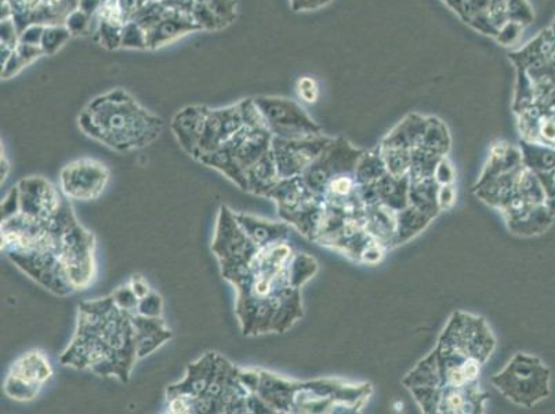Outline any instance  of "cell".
<instances>
[{
    "instance_id": "obj_24",
    "label": "cell",
    "mask_w": 555,
    "mask_h": 414,
    "mask_svg": "<svg viewBox=\"0 0 555 414\" xmlns=\"http://www.w3.org/2000/svg\"><path fill=\"white\" fill-rule=\"evenodd\" d=\"M487 13L498 31L508 23L509 18L512 22L521 24L531 23L533 20V13L527 0H491Z\"/></svg>"
},
{
    "instance_id": "obj_4",
    "label": "cell",
    "mask_w": 555,
    "mask_h": 414,
    "mask_svg": "<svg viewBox=\"0 0 555 414\" xmlns=\"http://www.w3.org/2000/svg\"><path fill=\"white\" fill-rule=\"evenodd\" d=\"M242 368L219 352H206L190 363L183 380L166 390L168 413L249 414L271 413L241 377Z\"/></svg>"
},
{
    "instance_id": "obj_1",
    "label": "cell",
    "mask_w": 555,
    "mask_h": 414,
    "mask_svg": "<svg viewBox=\"0 0 555 414\" xmlns=\"http://www.w3.org/2000/svg\"><path fill=\"white\" fill-rule=\"evenodd\" d=\"M211 251L221 275L236 290L235 312L242 335L285 333L302 316L301 286L314 276V257L297 254L289 240L257 245L221 206Z\"/></svg>"
},
{
    "instance_id": "obj_31",
    "label": "cell",
    "mask_w": 555,
    "mask_h": 414,
    "mask_svg": "<svg viewBox=\"0 0 555 414\" xmlns=\"http://www.w3.org/2000/svg\"><path fill=\"white\" fill-rule=\"evenodd\" d=\"M111 296H113L116 306L122 308L125 311L131 312V314H138L140 300L130 285L118 287Z\"/></svg>"
},
{
    "instance_id": "obj_37",
    "label": "cell",
    "mask_w": 555,
    "mask_h": 414,
    "mask_svg": "<svg viewBox=\"0 0 555 414\" xmlns=\"http://www.w3.org/2000/svg\"><path fill=\"white\" fill-rule=\"evenodd\" d=\"M43 31L44 25H28V27L25 28L22 34H20V42L34 44V47H40V42H42Z\"/></svg>"
},
{
    "instance_id": "obj_43",
    "label": "cell",
    "mask_w": 555,
    "mask_h": 414,
    "mask_svg": "<svg viewBox=\"0 0 555 414\" xmlns=\"http://www.w3.org/2000/svg\"><path fill=\"white\" fill-rule=\"evenodd\" d=\"M119 2L120 7L124 9L126 18L129 20L131 14L138 12V10L145 7V4L154 2V0H119Z\"/></svg>"
},
{
    "instance_id": "obj_14",
    "label": "cell",
    "mask_w": 555,
    "mask_h": 414,
    "mask_svg": "<svg viewBox=\"0 0 555 414\" xmlns=\"http://www.w3.org/2000/svg\"><path fill=\"white\" fill-rule=\"evenodd\" d=\"M53 376V367L42 351L23 353L10 367L3 391L17 402H31Z\"/></svg>"
},
{
    "instance_id": "obj_39",
    "label": "cell",
    "mask_w": 555,
    "mask_h": 414,
    "mask_svg": "<svg viewBox=\"0 0 555 414\" xmlns=\"http://www.w3.org/2000/svg\"><path fill=\"white\" fill-rule=\"evenodd\" d=\"M129 285L131 286V289H133V292L135 293V296L139 297V300L144 299V297H147L150 293H153V289H151L149 282L145 281V277L143 275L140 274H134L133 276H131Z\"/></svg>"
},
{
    "instance_id": "obj_2",
    "label": "cell",
    "mask_w": 555,
    "mask_h": 414,
    "mask_svg": "<svg viewBox=\"0 0 555 414\" xmlns=\"http://www.w3.org/2000/svg\"><path fill=\"white\" fill-rule=\"evenodd\" d=\"M2 251L34 250L57 257L77 292L88 289L95 275V238L80 225L70 199L37 214L16 211L2 220Z\"/></svg>"
},
{
    "instance_id": "obj_10",
    "label": "cell",
    "mask_w": 555,
    "mask_h": 414,
    "mask_svg": "<svg viewBox=\"0 0 555 414\" xmlns=\"http://www.w3.org/2000/svg\"><path fill=\"white\" fill-rule=\"evenodd\" d=\"M516 114L525 141L555 148V85L532 82L531 92L516 101Z\"/></svg>"
},
{
    "instance_id": "obj_23",
    "label": "cell",
    "mask_w": 555,
    "mask_h": 414,
    "mask_svg": "<svg viewBox=\"0 0 555 414\" xmlns=\"http://www.w3.org/2000/svg\"><path fill=\"white\" fill-rule=\"evenodd\" d=\"M236 223L241 230L257 245H267L271 242L289 240L291 229L287 223H274L259 219V217L235 214Z\"/></svg>"
},
{
    "instance_id": "obj_29",
    "label": "cell",
    "mask_w": 555,
    "mask_h": 414,
    "mask_svg": "<svg viewBox=\"0 0 555 414\" xmlns=\"http://www.w3.org/2000/svg\"><path fill=\"white\" fill-rule=\"evenodd\" d=\"M122 49L149 50L147 35L138 23L128 20L122 29Z\"/></svg>"
},
{
    "instance_id": "obj_36",
    "label": "cell",
    "mask_w": 555,
    "mask_h": 414,
    "mask_svg": "<svg viewBox=\"0 0 555 414\" xmlns=\"http://www.w3.org/2000/svg\"><path fill=\"white\" fill-rule=\"evenodd\" d=\"M522 33V24L517 22H508L504 24L502 29H499L498 40L502 42L504 47H508L509 43L516 42L519 38V34Z\"/></svg>"
},
{
    "instance_id": "obj_17",
    "label": "cell",
    "mask_w": 555,
    "mask_h": 414,
    "mask_svg": "<svg viewBox=\"0 0 555 414\" xmlns=\"http://www.w3.org/2000/svg\"><path fill=\"white\" fill-rule=\"evenodd\" d=\"M109 170L101 161L82 158L64 166L60 189L70 200H94L103 194L109 181Z\"/></svg>"
},
{
    "instance_id": "obj_32",
    "label": "cell",
    "mask_w": 555,
    "mask_h": 414,
    "mask_svg": "<svg viewBox=\"0 0 555 414\" xmlns=\"http://www.w3.org/2000/svg\"><path fill=\"white\" fill-rule=\"evenodd\" d=\"M138 314L150 318H160L164 314V300L158 293H150L139 301Z\"/></svg>"
},
{
    "instance_id": "obj_46",
    "label": "cell",
    "mask_w": 555,
    "mask_h": 414,
    "mask_svg": "<svg viewBox=\"0 0 555 414\" xmlns=\"http://www.w3.org/2000/svg\"><path fill=\"white\" fill-rule=\"evenodd\" d=\"M10 2L28 4V3L37 2V0H10Z\"/></svg>"
},
{
    "instance_id": "obj_12",
    "label": "cell",
    "mask_w": 555,
    "mask_h": 414,
    "mask_svg": "<svg viewBox=\"0 0 555 414\" xmlns=\"http://www.w3.org/2000/svg\"><path fill=\"white\" fill-rule=\"evenodd\" d=\"M131 22L138 23L147 35L149 50L168 47L185 35L201 31L193 14L181 13L154 0L131 14Z\"/></svg>"
},
{
    "instance_id": "obj_13",
    "label": "cell",
    "mask_w": 555,
    "mask_h": 414,
    "mask_svg": "<svg viewBox=\"0 0 555 414\" xmlns=\"http://www.w3.org/2000/svg\"><path fill=\"white\" fill-rule=\"evenodd\" d=\"M254 100L274 138L299 140L321 135L320 126L312 122L309 115L295 101L267 95Z\"/></svg>"
},
{
    "instance_id": "obj_26",
    "label": "cell",
    "mask_w": 555,
    "mask_h": 414,
    "mask_svg": "<svg viewBox=\"0 0 555 414\" xmlns=\"http://www.w3.org/2000/svg\"><path fill=\"white\" fill-rule=\"evenodd\" d=\"M42 55L44 54L40 47L20 42L16 49L13 50L12 55H10L8 63L2 67V78H13L14 75L22 73L24 68L37 62Z\"/></svg>"
},
{
    "instance_id": "obj_11",
    "label": "cell",
    "mask_w": 555,
    "mask_h": 414,
    "mask_svg": "<svg viewBox=\"0 0 555 414\" xmlns=\"http://www.w3.org/2000/svg\"><path fill=\"white\" fill-rule=\"evenodd\" d=\"M260 120L262 116L254 99L242 100L224 108L206 107L195 160L199 161L204 156L216 153L246 125Z\"/></svg>"
},
{
    "instance_id": "obj_38",
    "label": "cell",
    "mask_w": 555,
    "mask_h": 414,
    "mask_svg": "<svg viewBox=\"0 0 555 414\" xmlns=\"http://www.w3.org/2000/svg\"><path fill=\"white\" fill-rule=\"evenodd\" d=\"M453 176H455V173H453L452 166L449 165L447 158H442L440 164L437 166L436 174H434V177H436L437 183L440 185L452 184Z\"/></svg>"
},
{
    "instance_id": "obj_30",
    "label": "cell",
    "mask_w": 555,
    "mask_h": 414,
    "mask_svg": "<svg viewBox=\"0 0 555 414\" xmlns=\"http://www.w3.org/2000/svg\"><path fill=\"white\" fill-rule=\"evenodd\" d=\"M95 18L90 17L89 14L82 12V10H75L70 13L68 18L65 20V27L69 29L73 37H79V35H86L92 29V23Z\"/></svg>"
},
{
    "instance_id": "obj_41",
    "label": "cell",
    "mask_w": 555,
    "mask_h": 414,
    "mask_svg": "<svg viewBox=\"0 0 555 414\" xmlns=\"http://www.w3.org/2000/svg\"><path fill=\"white\" fill-rule=\"evenodd\" d=\"M330 0H291V7L295 12H306L324 7Z\"/></svg>"
},
{
    "instance_id": "obj_22",
    "label": "cell",
    "mask_w": 555,
    "mask_h": 414,
    "mask_svg": "<svg viewBox=\"0 0 555 414\" xmlns=\"http://www.w3.org/2000/svg\"><path fill=\"white\" fill-rule=\"evenodd\" d=\"M133 322L140 360L151 355L173 337V333L166 327L163 316L150 318L134 314Z\"/></svg>"
},
{
    "instance_id": "obj_16",
    "label": "cell",
    "mask_w": 555,
    "mask_h": 414,
    "mask_svg": "<svg viewBox=\"0 0 555 414\" xmlns=\"http://www.w3.org/2000/svg\"><path fill=\"white\" fill-rule=\"evenodd\" d=\"M411 392L426 413H482L486 393L477 384L466 387L412 388Z\"/></svg>"
},
{
    "instance_id": "obj_44",
    "label": "cell",
    "mask_w": 555,
    "mask_h": 414,
    "mask_svg": "<svg viewBox=\"0 0 555 414\" xmlns=\"http://www.w3.org/2000/svg\"><path fill=\"white\" fill-rule=\"evenodd\" d=\"M101 8V0H80L79 10H82L90 17L95 18Z\"/></svg>"
},
{
    "instance_id": "obj_40",
    "label": "cell",
    "mask_w": 555,
    "mask_h": 414,
    "mask_svg": "<svg viewBox=\"0 0 555 414\" xmlns=\"http://www.w3.org/2000/svg\"><path fill=\"white\" fill-rule=\"evenodd\" d=\"M438 204H440L441 210L449 209L455 204V191L451 184L441 185L440 192H438Z\"/></svg>"
},
{
    "instance_id": "obj_7",
    "label": "cell",
    "mask_w": 555,
    "mask_h": 414,
    "mask_svg": "<svg viewBox=\"0 0 555 414\" xmlns=\"http://www.w3.org/2000/svg\"><path fill=\"white\" fill-rule=\"evenodd\" d=\"M242 380L264 402L271 413H327L340 402L358 412L370 399V384L350 386L337 381H287L266 371L242 368ZM350 411V412H352Z\"/></svg>"
},
{
    "instance_id": "obj_3",
    "label": "cell",
    "mask_w": 555,
    "mask_h": 414,
    "mask_svg": "<svg viewBox=\"0 0 555 414\" xmlns=\"http://www.w3.org/2000/svg\"><path fill=\"white\" fill-rule=\"evenodd\" d=\"M133 315L116 306L113 296L80 302L77 331L60 362L95 376L129 383L140 360Z\"/></svg>"
},
{
    "instance_id": "obj_35",
    "label": "cell",
    "mask_w": 555,
    "mask_h": 414,
    "mask_svg": "<svg viewBox=\"0 0 555 414\" xmlns=\"http://www.w3.org/2000/svg\"><path fill=\"white\" fill-rule=\"evenodd\" d=\"M539 177L540 184L546 195V206L550 215L555 216V169L546 173H534Z\"/></svg>"
},
{
    "instance_id": "obj_25",
    "label": "cell",
    "mask_w": 555,
    "mask_h": 414,
    "mask_svg": "<svg viewBox=\"0 0 555 414\" xmlns=\"http://www.w3.org/2000/svg\"><path fill=\"white\" fill-rule=\"evenodd\" d=\"M524 165L533 173H546L555 169V148L552 146L521 141Z\"/></svg>"
},
{
    "instance_id": "obj_27",
    "label": "cell",
    "mask_w": 555,
    "mask_h": 414,
    "mask_svg": "<svg viewBox=\"0 0 555 414\" xmlns=\"http://www.w3.org/2000/svg\"><path fill=\"white\" fill-rule=\"evenodd\" d=\"M122 29L124 25L95 18L94 40L107 50L122 49Z\"/></svg>"
},
{
    "instance_id": "obj_5",
    "label": "cell",
    "mask_w": 555,
    "mask_h": 414,
    "mask_svg": "<svg viewBox=\"0 0 555 414\" xmlns=\"http://www.w3.org/2000/svg\"><path fill=\"white\" fill-rule=\"evenodd\" d=\"M493 348L494 338L486 321L457 312L443 331L437 350L403 383L409 390L473 386Z\"/></svg>"
},
{
    "instance_id": "obj_6",
    "label": "cell",
    "mask_w": 555,
    "mask_h": 414,
    "mask_svg": "<svg viewBox=\"0 0 555 414\" xmlns=\"http://www.w3.org/2000/svg\"><path fill=\"white\" fill-rule=\"evenodd\" d=\"M78 125L88 138L116 153L145 148L164 131V120L120 88L90 101L80 113Z\"/></svg>"
},
{
    "instance_id": "obj_8",
    "label": "cell",
    "mask_w": 555,
    "mask_h": 414,
    "mask_svg": "<svg viewBox=\"0 0 555 414\" xmlns=\"http://www.w3.org/2000/svg\"><path fill=\"white\" fill-rule=\"evenodd\" d=\"M272 135L264 119L246 125L216 153L204 156L199 164L220 171L242 191L266 196L280 183Z\"/></svg>"
},
{
    "instance_id": "obj_15",
    "label": "cell",
    "mask_w": 555,
    "mask_h": 414,
    "mask_svg": "<svg viewBox=\"0 0 555 414\" xmlns=\"http://www.w3.org/2000/svg\"><path fill=\"white\" fill-rule=\"evenodd\" d=\"M7 256L17 269L53 295L67 297L77 292L57 257L34 250L10 251Z\"/></svg>"
},
{
    "instance_id": "obj_18",
    "label": "cell",
    "mask_w": 555,
    "mask_h": 414,
    "mask_svg": "<svg viewBox=\"0 0 555 414\" xmlns=\"http://www.w3.org/2000/svg\"><path fill=\"white\" fill-rule=\"evenodd\" d=\"M333 140L321 138L289 140L272 139V153L280 180L302 173L327 148Z\"/></svg>"
},
{
    "instance_id": "obj_9",
    "label": "cell",
    "mask_w": 555,
    "mask_h": 414,
    "mask_svg": "<svg viewBox=\"0 0 555 414\" xmlns=\"http://www.w3.org/2000/svg\"><path fill=\"white\" fill-rule=\"evenodd\" d=\"M491 381L508 401L527 409L550 396L548 367L528 353H517Z\"/></svg>"
},
{
    "instance_id": "obj_28",
    "label": "cell",
    "mask_w": 555,
    "mask_h": 414,
    "mask_svg": "<svg viewBox=\"0 0 555 414\" xmlns=\"http://www.w3.org/2000/svg\"><path fill=\"white\" fill-rule=\"evenodd\" d=\"M70 37L73 35L64 24L44 25L40 49H42L44 55H53L67 43Z\"/></svg>"
},
{
    "instance_id": "obj_19",
    "label": "cell",
    "mask_w": 555,
    "mask_h": 414,
    "mask_svg": "<svg viewBox=\"0 0 555 414\" xmlns=\"http://www.w3.org/2000/svg\"><path fill=\"white\" fill-rule=\"evenodd\" d=\"M519 73L527 75L533 83L555 85V35L552 29L543 31L527 48L512 54Z\"/></svg>"
},
{
    "instance_id": "obj_34",
    "label": "cell",
    "mask_w": 555,
    "mask_h": 414,
    "mask_svg": "<svg viewBox=\"0 0 555 414\" xmlns=\"http://www.w3.org/2000/svg\"><path fill=\"white\" fill-rule=\"evenodd\" d=\"M20 43V31L13 18L2 20L0 25V44L16 49Z\"/></svg>"
},
{
    "instance_id": "obj_21",
    "label": "cell",
    "mask_w": 555,
    "mask_h": 414,
    "mask_svg": "<svg viewBox=\"0 0 555 414\" xmlns=\"http://www.w3.org/2000/svg\"><path fill=\"white\" fill-rule=\"evenodd\" d=\"M205 109L206 105H190V107L179 111L171 120V131H173L175 138L178 139L181 148L193 159L198 154Z\"/></svg>"
},
{
    "instance_id": "obj_20",
    "label": "cell",
    "mask_w": 555,
    "mask_h": 414,
    "mask_svg": "<svg viewBox=\"0 0 555 414\" xmlns=\"http://www.w3.org/2000/svg\"><path fill=\"white\" fill-rule=\"evenodd\" d=\"M238 16L236 0H194L193 17L201 31H221Z\"/></svg>"
},
{
    "instance_id": "obj_45",
    "label": "cell",
    "mask_w": 555,
    "mask_h": 414,
    "mask_svg": "<svg viewBox=\"0 0 555 414\" xmlns=\"http://www.w3.org/2000/svg\"><path fill=\"white\" fill-rule=\"evenodd\" d=\"M0 165H2V173H0V176H2V184H3L4 181H7L8 176L10 173V164L7 158V155L3 154V150H2V158H0Z\"/></svg>"
},
{
    "instance_id": "obj_47",
    "label": "cell",
    "mask_w": 555,
    "mask_h": 414,
    "mask_svg": "<svg viewBox=\"0 0 555 414\" xmlns=\"http://www.w3.org/2000/svg\"><path fill=\"white\" fill-rule=\"evenodd\" d=\"M552 31H553V34L555 35V20H554V22H553Z\"/></svg>"
},
{
    "instance_id": "obj_42",
    "label": "cell",
    "mask_w": 555,
    "mask_h": 414,
    "mask_svg": "<svg viewBox=\"0 0 555 414\" xmlns=\"http://www.w3.org/2000/svg\"><path fill=\"white\" fill-rule=\"evenodd\" d=\"M160 2L178 12L193 14L194 0H160Z\"/></svg>"
},
{
    "instance_id": "obj_33",
    "label": "cell",
    "mask_w": 555,
    "mask_h": 414,
    "mask_svg": "<svg viewBox=\"0 0 555 414\" xmlns=\"http://www.w3.org/2000/svg\"><path fill=\"white\" fill-rule=\"evenodd\" d=\"M297 94H299L302 103H317V100L320 99V88H318L315 79L310 77L299 79V82H297Z\"/></svg>"
}]
</instances>
